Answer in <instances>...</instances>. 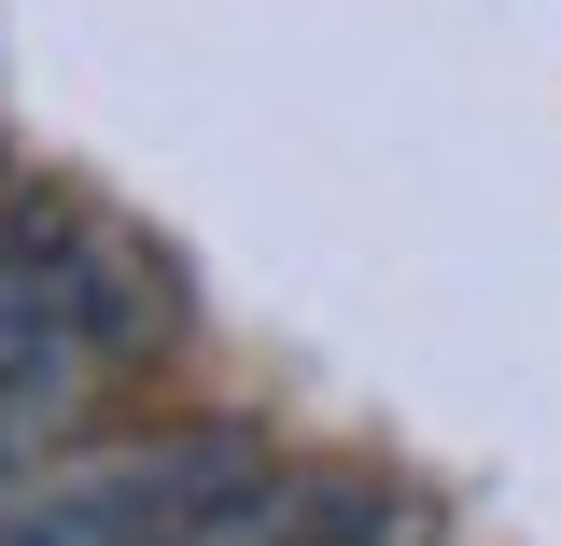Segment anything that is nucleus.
Here are the masks:
<instances>
[{
    "label": "nucleus",
    "instance_id": "f257e3e1",
    "mask_svg": "<svg viewBox=\"0 0 561 546\" xmlns=\"http://www.w3.org/2000/svg\"><path fill=\"white\" fill-rule=\"evenodd\" d=\"M154 337H169V294L99 210H0V490L43 477L57 434Z\"/></svg>",
    "mask_w": 561,
    "mask_h": 546
},
{
    "label": "nucleus",
    "instance_id": "f03ea898",
    "mask_svg": "<svg viewBox=\"0 0 561 546\" xmlns=\"http://www.w3.org/2000/svg\"><path fill=\"white\" fill-rule=\"evenodd\" d=\"M253 477H267V449H253L239 420L127 434V449H84L57 477L0 490V546H197Z\"/></svg>",
    "mask_w": 561,
    "mask_h": 546
}]
</instances>
